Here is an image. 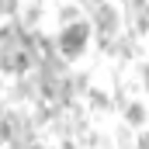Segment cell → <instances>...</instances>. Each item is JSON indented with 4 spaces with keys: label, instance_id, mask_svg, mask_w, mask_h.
<instances>
[{
    "label": "cell",
    "instance_id": "cell-1",
    "mask_svg": "<svg viewBox=\"0 0 149 149\" xmlns=\"http://www.w3.org/2000/svg\"><path fill=\"white\" fill-rule=\"evenodd\" d=\"M87 35H90V24L87 21H76V24H66L59 35H56V49L66 56V59H76L87 45Z\"/></svg>",
    "mask_w": 149,
    "mask_h": 149
},
{
    "label": "cell",
    "instance_id": "cell-2",
    "mask_svg": "<svg viewBox=\"0 0 149 149\" xmlns=\"http://www.w3.org/2000/svg\"><path fill=\"white\" fill-rule=\"evenodd\" d=\"M128 121H139V125H142V121H146V108H142V104H132V108H128Z\"/></svg>",
    "mask_w": 149,
    "mask_h": 149
}]
</instances>
